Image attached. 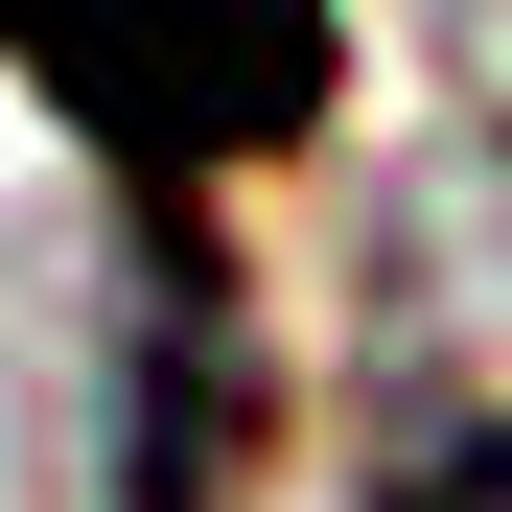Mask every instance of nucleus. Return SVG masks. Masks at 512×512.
Returning a JSON list of instances; mask_svg holds the SVG:
<instances>
[{"mask_svg": "<svg viewBox=\"0 0 512 512\" xmlns=\"http://www.w3.org/2000/svg\"><path fill=\"white\" fill-rule=\"evenodd\" d=\"M0 70H24L117 187H233V163L326 140L350 24H326V0H0Z\"/></svg>", "mask_w": 512, "mask_h": 512, "instance_id": "nucleus-1", "label": "nucleus"}, {"mask_svg": "<svg viewBox=\"0 0 512 512\" xmlns=\"http://www.w3.org/2000/svg\"><path fill=\"white\" fill-rule=\"evenodd\" d=\"M140 303H163V350L117 373V512H210L233 443H256V350H233V280H210V210L187 187H140Z\"/></svg>", "mask_w": 512, "mask_h": 512, "instance_id": "nucleus-2", "label": "nucleus"}]
</instances>
